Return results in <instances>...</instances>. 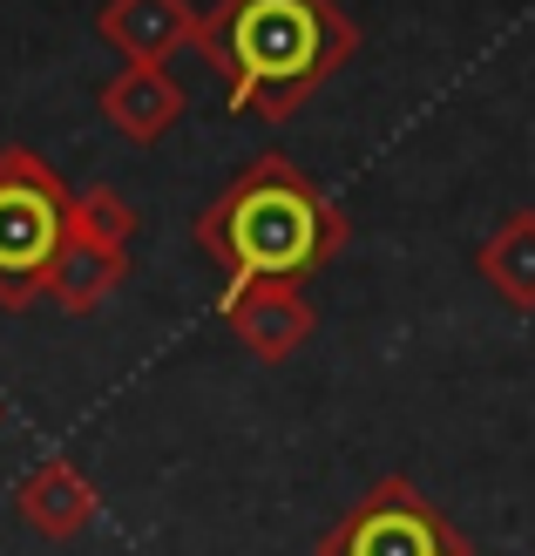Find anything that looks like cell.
Listing matches in <instances>:
<instances>
[{
    "label": "cell",
    "mask_w": 535,
    "mask_h": 556,
    "mask_svg": "<svg viewBox=\"0 0 535 556\" xmlns=\"http://www.w3.org/2000/svg\"><path fill=\"white\" fill-rule=\"evenodd\" d=\"M196 54L238 116L292 123L359 54V27L340 0H217L196 21Z\"/></svg>",
    "instance_id": "1"
},
{
    "label": "cell",
    "mask_w": 535,
    "mask_h": 556,
    "mask_svg": "<svg viewBox=\"0 0 535 556\" xmlns=\"http://www.w3.org/2000/svg\"><path fill=\"white\" fill-rule=\"evenodd\" d=\"M353 244L346 211L298 170L292 156H251L244 170L196 211V252H204L224 286L244 278H313Z\"/></svg>",
    "instance_id": "2"
},
{
    "label": "cell",
    "mask_w": 535,
    "mask_h": 556,
    "mask_svg": "<svg viewBox=\"0 0 535 556\" xmlns=\"http://www.w3.org/2000/svg\"><path fill=\"white\" fill-rule=\"evenodd\" d=\"M75 198L81 190H68L48 156L27 143L0 150V305L8 313L48 299V271L75 231Z\"/></svg>",
    "instance_id": "3"
},
{
    "label": "cell",
    "mask_w": 535,
    "mask_h": 556,
    "mask_svg": "<svg viewBox=\"0 0 535 556\" xmlns=\"http://www.w3.org/2000/svg\"><path fill=\"white\" fill-rule=\"evenodd\" d=\"M319 556H474V543L407 476H386L319 536Z\"/></svg>",
    "instance_id": "4"
},
{
    "label": "cell",
    "mask_w": 535,
    "mask_h": 556,
    "mask_svg": "<svg viewBox=\"0 0 535 556\" xmlns=\"http://www.w3.org/2000/svg\"><path fill=\"white\" fill-rule=\"evenodd\" d=\"M217 319L231 326V340L265 359V367H285V359L313 340V299H305L298 278H244V286H224L217 292Z\"/></svg>",
    "instance_id": "5"
},
{
    "label": "cell",
    "mask_w": 535,
    "mask_h": 556,
    "mask_svg": "<svg viewBox=\"0 0 535 556\" xmlns=\"http://www.w3.org/2000/svg\"><path fill=\"white\" fill-rule=\"evenodd\" d=\"M14 516H21L35 536H48V543H75V536L102 516V495H95L89 476H81V462L41 455V462L14 482Z\"/></svg>",
    "instance_id": "6"
},
{
    "label": "cell",
    "mask_w": 535,
    "mask_h": 556,
    "mask_svg": "<svg viewBox=\"0 0 535 556\" xmlns=\"http://www.w3.org/2000/svg\"><path fill=\"white\" fill-rule=\"evenodd\" d=\"M196 14L190 0H102L95 14V41L116 48L123 62H156L170 68L177 48H196Z\"/></svg>",
    "instance_id": "7"
},
{
    "label": "cell",
    "mask_w": 535,
    "mask_h": 556,
    "mask_svg": "<svg viewBox=\"0 0 535 556\" xmlns=\"http://www.w3.org/2000/svg\"><path fill=\"white\" fill-rule=\"evenodd\" d=\"M102 123L129 136V143H163L177 123H183V81L170 68H156V62H123L116 75L102 81Z\"/></svg>",
    "instance_id": "8"
},
{
    "label": "cell",
    "mask_w": 535,
    "mask_h": 556,
    "mask_svg": "<svg viewBox=\"0 0 535 556\" xmlns=\"http://www.w3.org/2000/svg\"><path fill=\"white\" fill-rule=\"evenodd\" d=\"M129 286V244H102V238H81L68 231L62 258L48 271V299L62 305V313H95Z\"/></svg>",
    "instance_id": "9"
},
{
    "label": "cell",
    "mask_w": 535,
    "mask_h": 556,
    "mask_svg": "<svg viewBox=\"0 0 535 556\" xmlns=\"http://www.w3.org/2000/svg\"><path fill=\"white\" fill-rule=\"evenodd\" d=\"M474 271H482V286L515 305V313H535V211H509L495 225V238L474 252Z\"/></svg>",
    "instance_id": "10"
},
{
    "label": "cell",
    "mask_w": 535,
    "mask_h": 556,
    "mask_svg": "<svg viewBox=\"0 0 535 556\" xmlns=\"http://www.w3.org/2000/svg\"><path fill=\"white\" fill-rule=\"evenodd\" d=\"M75 231L81 238H102V244H129L136 231H143V211H136L123 190L95 184V190H81V198H75Z\"/></svg>",
    "instance_id": "11"
},
{
    "label": "cell",
    "mask_w": 535,
    "mask_h": 556,
    "mask_svg": "<svg viewBox=\"0 0 535 556\" xmlns=\"http://www.w3.org/2000/svg\"><path fill=\"white\" fill-rule=\"evenodd\" d=\"M0 428H8V401H0Z\"/></svg>",
    "instance_id": "12"
}]
</instances>
